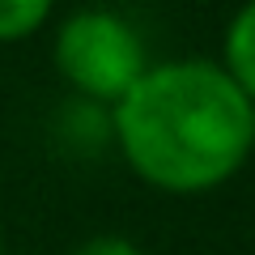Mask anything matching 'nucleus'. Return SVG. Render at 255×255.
Segmentation results:
<instances>
[{
	"label": "nucleus",
	"instance_id": "1",
	"mask_svg": "<svg viewBox=\"0 0 255 255\" xmlns=\"http://www.w3.org/2000/svg\"><path fill=\"white\" fill-rule=\"evenodd\" d=\"M111 145L140 183L170 196H200L247 166L255 107L217 60H162L111 107Z\"/></svg>",
	"mask_w": 255,
	"mask_h": 255
},
{
	"label": "nucleus",
	"instance_id": "2",
	"mask_svg": "<svg viewBox=\"0 0 255 255\" xmlns=\"http://www.w3.org/2000/svg\"><path fill=\"white\" fill-rule=\"evenodd\" d=\"M55 73L73 90V98L115 107L140 73L149 68L145 38L115 9H77L55 26L51 43Z\"/></svg>",
	"mask_w": 255,
	"mask_h": 255
},
{
	"label": "nucleus",
	"instance_id": "3",
	"mask_svg": "<svg viewBox=\"0 0 255 255\" xmlns=\"http://www.w3.org/2000/svg\"><path fill=\"white\" fill-rule=\"evenodd\" d=\"M221 68L226 77L243 90V98L255 107V0L243 4L234 17L226 21V38H221Z\"/></svg>",
	"mask_w": 255,
	"mask_h": 255
},
{
	"label": "nucleus",
	"instance_id": "4",
	"mask_svg": "<svg viewBox=\"0 0 255 255\" xmlns=\"http://www.w3.org/2000/svg\"><path fill=\"white\" fill-rule=\"evenodd\" d=\"M51 132L73 153H94V149L111 145V107H98V102H85V98H68L55 111Z\"/></svg>",
	"mask_w": 255,
	"mask_h": 255
},
{
	"label": "nucleus",
	"instance_id": "5",
	"mask_svg": "<svg viewBox=\"0 0 255 255\" xmlns=\"http://www.w3.org/2000/svg\"><path fill=\"white\" fill-rule=\"evenodd\" d=\"M51 17V0H0V47L34 38Z\"/></svg>",
	"mask_w": 255,
	"mask_h": 255
},
{
	"label": "nucleus",
	"instance_id": "6",
	"mask_svg": "<svg viewBox=\"0 0 255 255\" xmlns=\"http://www.w3.org/2000/svg\"><path fill=\"white\" fill-rule=\"evenodd\" d=\"M73 255H145V251H140L132 238H124V234H94V238H85Z\"/></svg>",
	"mask_w": 255,
	"mask_h": 255
},
{
	"label": "nucleus",
	"instance_id": "7",
	"mask_svg": "<svg viewBox=\"0 0 255 255\" xmlns=\"http://www.w3.org/2000/svg\"><path fill=\"white\" fill-rule=\"evenodd\" d=\"M0 255H4V238H0Z\"/></svg>",
	"mask_w": 255,
	"mask_h": 255
}]
</instances>
